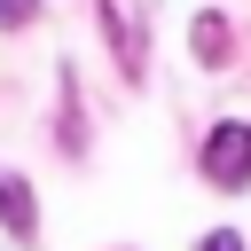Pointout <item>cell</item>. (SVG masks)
<instances>
[{"mask_svg":"<svg viewBox=\"0 0 251 251\" xmlns=\"http://www.w3.org/2000/svg\"><path fill=\"white\" fill-rule=\"evenodd\" d=\"M196 165H204L212 188H243V180H251V126H243V118H220V126L204 133V157H196Z\"/></svg>","mask_w":251,"mask_h":251,"instance_id":"1","label":"cell"},{"mask_svg":"<svg viewBox=\"0 0 251 251\" xmlns=\"http://www.w3.org/2000/svg\"><path fill=\"white\" fill-rule=\"evenodd\" d=\"M102 24H110V39H118V71H126V78H141V71H149V47H141V8H133V0H102Z\"/></svg>","mask_w":251,"mask_h":251,"instance_id":"2","label":"cell"},{"mask_svg":"<svg viewBox=\"0 0 251 251\" xmlns=\"http://www.w3.org/2000/svg\"><path fill=\"white\" fill-rule=\"evenodd\" d=\"M0 227H8L16 243H31V235H39V204H31V188H24V180H0Z\"/></svg>","mask_w":251,"mask_h":251,"instance_id":"3","label":"cell"},{"mask_svg":"<svg viewBox=\"0 0 251 251\" xmlns=\"http://www.w3.org/2000/svg\"><path fill=\"white\" fill-rule=\"evenodd\" d=\"M188 47H196V63H204V71H220V63H227V16H212V8H204V16L188 24Z\"/></svg>","mask_w":251,"mask_h":251,"instance_id":"4","label":"cell"},{"mask_svg":"<svg viewBox=\"0 0 251 251\" xmlns=\"http://www.w3.org/2000/svg\"><path fill=\"white\" fill-rule=\"evenodd\" d=\"M31 16H39V0H0V31H24Z\"/></svg>","mask_w":251,"mask_h":251,"instance_id":"5","label":"cell"},{"mask_svg":"<svg viewBox=\"0 0 251 251\" xmlns=\"http://www.w3.org/2000/svg\"><path fill=\"white\" fill-rule=\"evenodd\" d=\"M196 251H243V243H235V235H227V227H220V235H204V243H196Z\"/></svg>","mask_w":251,"mask_h":251,"instance_id":"6","label":"cell"}]
</instances>
